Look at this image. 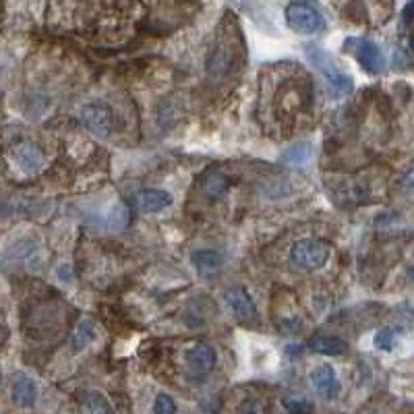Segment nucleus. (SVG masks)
<instances>
[{
  "label": "nucleus",
  "mask_w": 414,
  "mask_h": 414,
  "mask_svg": "<svg viewBox=\"0 0 414 414\" xmlns=\"http://www.w3.org/2000/svg\"><path fill=\"white\" fill-rule=\"evenodd\" d=\"M304 52H306V58L311 60V65L325 79L332 98H344L352 91V77L346 75L339 69L338 63L332 58V54L328 50H323L319 46H306Z\"/></svg>",
  "instance_id": "f257e3e1"
},
{
  "label": "nucleus",
  "mask_w": 414,
  "mask_h": 414,
  "mask_svg": "<svg viewBox=\"0 0 414 414\" xmlns=\"http://www.w3.org/2000/svg\"><path fill=\"white\" fill-rule=\"evenodd\" d=\"M332 255V245L321 238L299 240L290 251V264L299 269H321Z\"/></svg>",
  "instance_id": "f03ea898"
},
{
  "label": "nucleus",
  "mask_w": 414,
  "mask_h": 414,
  "mask_svg": "<svg viewBox=\"0 0 414 414\" xmlns=\"http://www.w3.org/2000/svg\"><path fill=\"white\" fill-rule=\"evenodd\" d=\"M286 23L292 32L302 36H315L323 30V17L309 4H290L286 8Z\"/></svg>",
  "instance_id": "7ed1b4c3"
},
{
  "label": "nucleus",
  "mask_w": 414,
  "mask_h": 414,
  "mask_svg": "<svg viewBox=\"0 0 414 414\" xmlns=\"http://www.w3.org/2000/svg\"><path fill=\"white\" fill-rule=\"evenodd\" d=\"M81 120L83 124L98 137H108L114 129V112L108 104L96 102V104H87L81 110Z\"/></svg>",
  "instance_id": "20e7f679"
},
{
  "label": "nucleus",
  "mask_w": 414,
  "mask_h": 414,
  "mask_svg": "<svg viewBox=\"0 0 414 414\" xmlns=\"http://www.w3.org/2000/svg\"><path fill=\"white\" fill-rule=\"evenodd\" d=\"M41 247L34 238H21L6 247L4 251V261L13 265H23V267H38L41 264Z\"/></svg>",
  "instance_id": "39448f33"
},
{
  "label": "nucleus",
  "mask_w": 414,
  "mask_h": 414,
  "mask_svg": "<svg viewBox=\"0 0 414 414\" xmlns=\"http://www.w3.org/2000/svg\"><path fill=\"white\" fill-rule=\"evenodd\" d=\"M346 46H350L354 50L358 63L363 65V69L367 73L375 75L383 69V54H381L375 41H371V39H348Z\"/></svg>",
  "instance_id": "423d86ee"
},
{
  "label": "nucleus",
  "mask_w": 414,
  "mask_h": 414,
  "mask_svg": "<svg viewBox=\"0 0 414 414\" xmlns=\"http://www.w3.org/2000/svg\"><path fill=\"white\" fill-rule=\"evenodd\" d=\"M224 302L228 309L232 311V315L238 321H253L257 319V306L253 299L249 297V292H245L242 288H230L224 292Z\"/></svg>",
  "instance_id": "0eeeda50"
},
{
  "label": "nucleus",
  "mask_w": 414,
  "mask_h": 414,
  "mask_svg": "<svg viewBox=\"0 0 414 414\" xmlns=\"http://www.w3.org/2000/svg\"><path fill=\"white\" fill-rule=\"evenodd\" d=\"M311 383L317 389V394L325 400H336L339 396V379L336 375V371L330 365H321L311 373Z\"/></svg>",
  "instance_id": "6e6552de"
},
{
  "label": "nucleus",
  "mask_w": 414,
  "mask_h": 414,
  "mask_svg": "<svg viewBox=\"0 0 414 414\" xmlns=\"http://www.w3.org/2000/svg\"><path fill=\"white\" fill-rule=\"evenodd\" d=\"M188 369L197 375H205L216 365V350L209 344H195L187 352Z\"/></svg>",
  "instance_id": "1a4fd4ad"
},
{
  "label": "nucleus",
  "mask_w": 414,
  "mask_h": 414,
  "mask_svg": "<svg viewBox=\"0 0 414 414\" xmlns=\"http://www.w3.org/2000/svg\"><path fill=\"white\" fill-rule=\"evenodd\" d=\"M135 205L143 214H157V212L172 205V195L166 190H160V188H148L135 197Z\"/></svg>",
  "instance_id": "9d476101"
},
{
  "label": "nucleus",
  "mask_w": 414,
  "mask_h": 414,
  "mask_svg": "<svg viewBox=\"0 0 414 414\" xmlns=\"http://www.w3.org/2000/svg\"><path fill=\"white\" fill-rule=\"evenodd\" d=\"M13 400L21 408H34L38 402V385L25 373H19L13 383Z\"/></svg>",
  "instance_id": "9b49d317"
},
{
  "label": "nucleus",
  "mask_w": 414,
  "mask_h": 414,
  "mask_svg": "<svg viewBox=\"0 0 414 414\" xmlns=\"http://www.w3.org/2000/svg\"><path fill=\"white\" fill-rule=\"evenodd\" d=\"M13 157H15L17 166L23 172L36 174V172H39L44 168V153L34 143H21V145H17L15 151H13Z\"/></svg>",
  "instance_id": "f8f14e48"
},
{
  "label": "nucleus",
  "mask_w": 414,
  "mask_h": 414,
  "mask_svg": "<svg viewBox=\"0 0 414 414\" xmlns=\"http://www.w3.org/2000/svg\"><path fill=\"white\" fill-rule=\"evenodd\" d=\"M313 143L311 141H295L288 148H284L280 153V160L288 166H302L313 157Z\"/></svg>",
  "instance_id": "ddd939ff"
},
{
  "label": "nucleus",
  "mask_w": 414,
  "mask_h": 414,
  "mask_svg": "<svg viewBox=\"0 0 414 414\" xmlns=\"http://www.w3.org/2000/svg\"><path fill=\"white\" fill-rule=\"evenodd\" d=\"M190 264L195 265V269L201 271V273H214L224 265V257L218 251L201 249V251H195L190 255Z\"/></svg>",
  "instance_id": "4468645a"
},
{
  "label": "nucleus",
  "mask_w": 414,
  "mask_h": 414,
  "mask_svg": "<svg viewBox=\"0 0 414 414\" xmlns=\"http://www.w3.org/2000/svg\"><path fill=\"white\" fill-rule=\"evenodd\" d=\"M309 346H311V350L325 354V356H342L348 352V344L336 336H315Z\"/></svg>",
  "instance_id": "2eb2a0df"
},
{
  "label": "nucleus",
  "mask_w": 414,
  "mask_h": 414,
  "mask_svg": "<svg viewBox=\"0 0 414 414\" xmlns=\"http://www.w3.org/2000/svg\"><path fill=\"white\" fill-rule=\"evenodd\" d=\"M201 188H203V193H205L209 199H220V197H224V195L228 193V188H230V181H228L222 172L212 170V172H207V174L203 176V181H201Z\"/></svg>",
  "instance_id": "dca6fc26"
},
{
  "label": "nucleus",
  "mask_w": 414,
  "mask_h": 414,
  "mask_svg": "<svg viewBox=\"0 0 414 414\" xmlns=\"http://www.w3.org/2000/svg\"><path fill=\"white\" fill-rule=\"evenodd\" d=\"M230 67H232V56H230V52H228L226 48L218 46V48L209 54V58H207V73L212 77H216V79H220V77H224L228 71H230Z\"/></svg>",
  "instance_id": "f3484780"
},
{
  "label": "nucleus",
  "mask_w": 414,
  "mask_h": 414,
  "mask_svg": "<svg viewBox=\"0 0 414 414\" xmlns=\"http://www.w3.org/2000/svg\"><path fill=\"white\" fill-rule=\"evenodd\" d=\"M81 408H83V414H114L110 402L100 392H87L83 396Z\"/></svg>",
  "instance_id": "a211bd4d"
},
{
  "label": "nucleus",
  "mask_w": 414,
  "mask_h": 414,
  "mask_svg": "<svg viewBox=\"0 0 414 414\" xmlns=\"http://www.w3.org/2000/svg\"><path fill=\"white\" fill-rule=\"evenodd\" d=\"M98 338V328L91 319H81L77 325L75 334H73V348L75 350H83L87 348L93 339Z\"/></svg>",
  "instance_id": "6ab92c4d"
},
{
  "label": "nucleus",
  "mask_w": 414,
  "mask_h": 414,
  "mask_svg": "<svg viewBox=\"0 0 414 414\" xmlns=\"http://www.w3.org/2000/svg\"><path fill=\"white\" fill-rule=\"evenodd\" d=\"M282 406L290 414H311L313 406L306 398H299V396H286L282 400Z\"/></svg>",
  "instance_id": "aec40b11"
},
{
  "label": "nucleus",
  "mask_w": 414,
  "mask_h": 414,
  "mask_svg": "<svg viewBox=\"0 0 414 414\" xmlns=\"http://www.w3.org/2000/svg\"><path fill=\"white\" fill-rule=\"evenodd\" d=\"M394 342H396V330L394 328H381L375 334V348L379 350H392L394 348Z\"/></svg>",
  "instance_id": "412c9836"
},
{
  "label": "nucleus",
  "mask_w": 414,
  "mask_h": 414,
  "mask_svg": "<svg viewBox=\"0 0 414 414\" xmlns=\"http://www.w3.org/2000/svg\"><path fill=\"white\" fill-rule=\"evenodd\" d=\"M153 413L155 414H176V402L168 394H160L153 402Z\"/></svg>",
  "instance_id": "4be33fe9"
},
{
  "label": "nucleus",
  "mask_w": 414,
  "mask_h": 414,
  "mask_svg": "<svg viewBox=\"0 0 414 414\" xmlns=\"http://www.w3.org/2000/svg\"><path fill=\"white\" fill-rule=\"evenodd\" d=\"M56 276L60 282H73V267L69 264H60L56 269Z\"/></svg>",
  "instance_id": "5701e85b"
},
{
  "label": "nucleus",
  "mask_w": 414,
  "mask_h": 414,
  "mask_svg": "<svg viewBox=\"0 0 414 414\" xmlns=\"http://www.w3.org/2000/svg\"><path fill=\"white\" fill-rule=\"evenodd\" d=\"M0 381H2V375H0Z\"/></svg>",
  "instance_id": "b1692460"
}]
</instances>
